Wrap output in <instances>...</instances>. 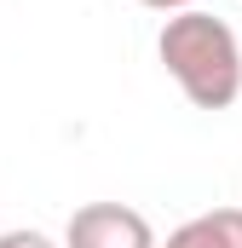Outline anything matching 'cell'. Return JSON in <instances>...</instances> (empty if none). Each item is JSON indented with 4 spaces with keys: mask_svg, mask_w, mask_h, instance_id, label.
Instances as JSON below:
<instances>
[{
    "mask_svg": "<svg viewBox=\"0 0 242 248\" xmlns=\"http://www.w3.org/2000/svg\"><path fill=\"white\" fill-rule=\"evenodd\" d=\"M156 58L179 81V93L196 110H231L242 98V46L237 29L213 12H173L156 35Z\"/></svg>",
    "mask_w": 242,
    "mask_h": 248,
    "instance_id": "6da1fadb",
    "label": "cell"
},
{
    "mask_svg": "<svg viewBox=\"0 0 242 248\" xmlns=\"http://www.w3.org/2000/svg\"><path fill=\"white\" fill-rule=\"evenodd\" d=\"M63 248H162V243H156V225L138 208H127V202H87V208L69 214Z\"/></svg>",
    "mask_w": 242,
    "mask_h": 248,
    "instance_id": "7a4b0ae2",
    "label": "cell"
},
{
    "mask_svg": "<svg viewBox=\"0 0 242 248\" xmlns=\"http://www.w3.org/2000/svg\"><path fill=\"white\" fill-rule=\"evenodd\" d=\"M167 248H242V208H213L184 219L167 237Z\"/></svg>",
    "mask_w": 242,
    "mask_h": 248,
    "instance_id": "3957f363",
    "label": "cell"
},
{
    "mask_svg": "<svg viewBox=\"0 0 242 248\" xmlns=\"http://www.w3.org/2000/svg\"><path fill=\"white\" fill-rule=\"evenodd\" d=\"M0 248H58V243H52L46 231H6V237H0Z\"/></svg>",
    "mask_w": 242,
    "mask_h": 248,
    "instance_id": "277c9868",
    "label": "cell"
},
{
    "mask_svg": "<svg viewBox=\"0 0 242 248\" xmlns=\"http://www.w3.org/2000/svg\"><path fill=\"white\" fill-rule=\"evenodd\" d=\"M138 6H150V12H167V17H173V12H190L196 0H138Z\"/></svg>",
    "mask_w": 242,
    "mask_h": 248,
    "instance_id": "5b68a950",
    "label": "cell"
}]
</instances>
